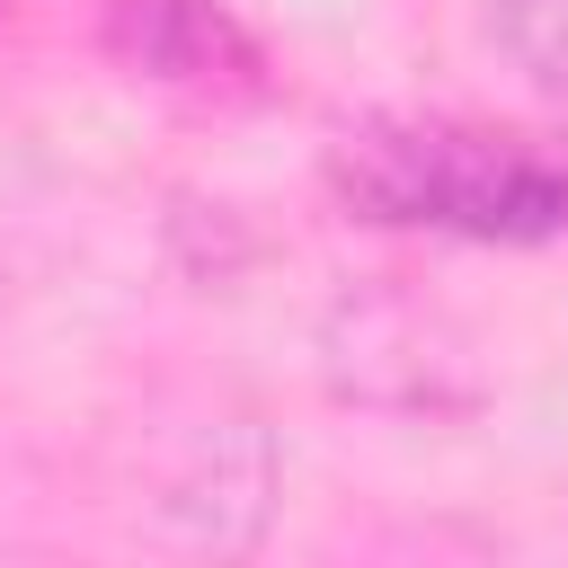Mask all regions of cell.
<instances>
[{
    "label": "cell",
    "instance_id": "obj_1",
    "mask_svg": "<svg viewBox=\"0 0 568 568\" xmlns=\"http://www.w3.org/2000/svg\"><path fill=\"white\" fill-rule=\"evenodd\" d=\"M337 186L355 213L399 231H453L532 248L568 231V151L497 124H444V115H382L337 142Z\"/></svg>",
    "mask_w": 568,
    "mask_h": 568
},
{
    "label": "cell",
    "instance_id": "obj_2",
    "mask_svg": "<svg viewBox=\"0 0 568 568\" xmlns=\"http://www.w3.org/2000/svg\"><path fill=\"white\" fill-rule=\"evenodd\" d=\"M497 36H506L515 71L568 106V0H497Z\"/></svg>",
    "mask_w": 568,
    "mask_h": 568
},
{
    "label": "cell",
    "instance_id": "obj_3",
    "mask_svg": "<svg viewBox=\"0 0 568 568\" xmlns=\"http://www.w3.org/2000/svg\"><path fill=\"white\" fill-rule=\"evenodd\" d=\"M9 195H18V151H9V133H0V213H9Z\"/></svg>",
    "mask_w": 568,
    "mask_h": 568
}]
</instances>
